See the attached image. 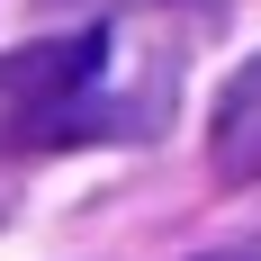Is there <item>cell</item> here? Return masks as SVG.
<instances>
[{
    "label": "cell",
    "instance_id": "7a4b0ae2",
    "mask_svg": "<svg viewBox=\"0 0 261 261\" xmlns=\"http://www.w3.org/2000/svg\"><path fill=\"white\" fill-rule=\"evenodd\" d=\"M207 162L216 180H261V54H243L207 108Z\"/></svg>",
    "mask_w": 261,
    "mask_h": 261
},
{
    "label": "cell",
    "instance_id": "6da1fadb",
    "mask_svg": "<svg viewBox=\"0 0 261 261\" xmlns=\"http://www.w3.org/2000/svg\"><path fill=\"white\" fill-rule=\"evenodd\" d=\"M108 18L54 27V36H27V45L0 54V153H63V144H117V135H144L162 108H117L99 90L108 81Z\"/></svg>",
    "mask_w": 261,
    "mask_h": 261
},
{
    "label": "cell",
    "instance_id": "3957f363",
    "mask_svg": "<svg viewBox=\"0 0 261 261\" xmlns=\"http://www.w3.org/2000/svg\"><path fill=\"white\" fill-rule=\"evenodd\" d=\"M45 9H81V18H117V9H171V18H198V27H216V18H225V0H45Z\"/></svg>",
    "mask_w": 261,
    "mask_h": 261
},
{
    "label": "cell",
    "instance_id": "277c9868",
    "mask_svg": "<svg viewBox=\"0 0 261 261\" xmlns=\"http://www.w3.org/2000/svg\"><path fill=\"white\" fill-rule=\"evenodd\" d=\"M198 261H261V234L252 243H216V252H198Z\"/></svg>",
    "mask_w": 261,
    "mask_h": 261
}]
</instances>
